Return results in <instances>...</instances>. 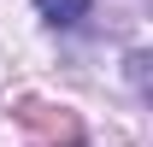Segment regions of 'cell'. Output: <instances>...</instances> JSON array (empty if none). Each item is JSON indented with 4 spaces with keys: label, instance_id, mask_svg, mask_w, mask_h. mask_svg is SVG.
I'll return each instance as SVG.
<instances>
[{
    "label": "cell",
    "instance_id": "obj_1",
    "mask_svg": "<svg viewBox=\"0 0 153 147\" xmlns=\"http://www.w3.org/2000/svg\"><path fill=\"white\" fill-rule=\"evenodd\" d=\"M88 6H94V0H36V12L53 24V30H76V24L88 18Z\"/></svg>",
    "mask_w": 153,
    "mask_h": 147
}]
</instances>
